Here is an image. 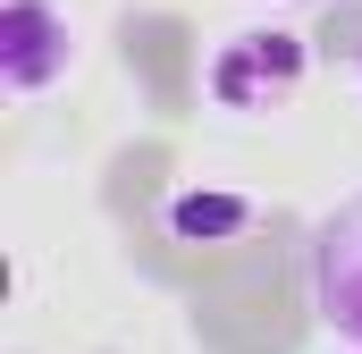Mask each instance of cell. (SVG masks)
<instances>
[{
    "label": "cell",
    "instance_id": "2",
    "mask_svg": "<svg viewBox=\"0 0 362 354\" xmlns=\"http://www.w3.org/2000/svg\"><path fill=\"white\" fill-rule=\"evenodd\" d=\"M68 59H76V34H68V17H59L51 0H8V8H0V85L8 93L59 85Z\"/></svg>",
    "mask_w": 362,
    "mask_h": 354
},
{
    "label": "cell",
    "instance_id": "3",
    "mask_svg": "<svg viewBox=\"0 0 362 354\" xmlns=\"http://www.w3.org/2000/svg\"><path fill=\"white\" fill-rule=\"evenodd\" d=\"M169 219H177V236H228V228H245V202H228V194H185Z\"/></svg>",
    "mask_w": 362,
    "mask_h": 354
},
{
    "label": "cell",
    "instance_id": "1",
    "mask_svg": "<svg viewBox=\"0 0 362 354\" xmlns=\"http://www.w3.org/2000/svg\"><path fill=\"white\" fill-rule=\"evenodd\" d=\"M312 295H320V321L362 346V194H346L312 236Z\"/></svg>",
    "mask_w": 362,
    "mask_h": 354
}]
</instances>
